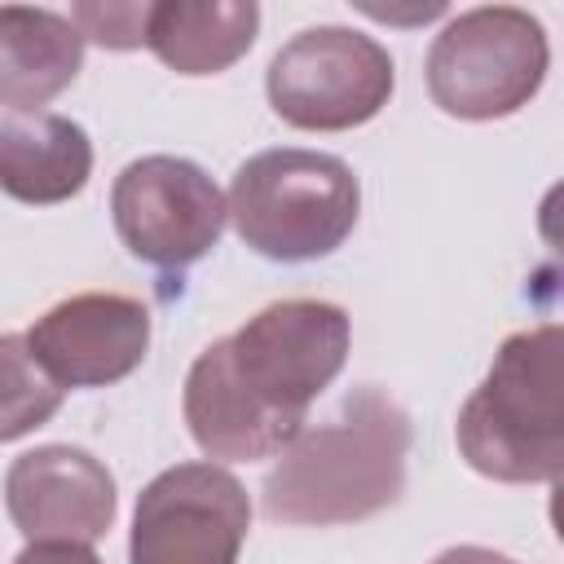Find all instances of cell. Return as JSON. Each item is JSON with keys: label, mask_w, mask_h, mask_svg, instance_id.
Segmentation results:
<instances>
[{"label": "cell", "mask_w": 564, "mask_h": 564, "mask_svg": "<svg viewBox=\"0 0 564 564\" xmlns=\"http://www.w3.org/2000/svg\"><path fill=\"white\" fill-rule=\"evenodd\" d=\"M110 216L119 242L137 260L181 273L220 242L229 203L194 159L145 154L115 176Z\"/></svg>", "instance_id": "obj_7"}, {"label": "cell", "mask_w": 564, "mask_h": 564, "mask_svg": "<svg viewBox=\"0 0 564 564\" xmlns=\"http://www.w3.org/2000/svg\"><path fill=\"white\" fill-rule=\"evenodd\" d=\"M229 216L238 238L278 264L330 256L357 225L361 185L339 154L326 150H260L229 185Z\"/></svg>", "instance_id": "obj_4"}, {"label": "cell", "mask_w": 564, "mask_h": 564, "mask_svg": "<svg viewBox=\"0 0 564 564\" xmlns=\"http://www.w3.org/2000/svg\"><path fill=\"white\" fill-rule=\"evenodd\" d=\"M410 419L379 388H352L339 414L300 432L260 485L269 520L352 524L405 494Z\"/></svg>", "instance_id": "obj_2"}, {"label": "cell", "mask_w": 564, "mask_h": 564, "mask_svg": "<svg viewBox=\"0 0 564 564\" xmlns=\"http://www.w3.org/2000/svg\"><path fill=\"white\" fill-rule=\"evenodd\" d=\"M62 392L66 388H57L26 348V335H0V445L44 427L57 414Z\"/></svg>", "instance_id": "obj_14"}, {"label": "cell", "mask_w": 564, "mask_h": 564, "mask_svg": "<svg viewBox=\"0 0 564 564\" xmlns=\"http://www.w3.org/2000/svg\"><path fill=\"white\" fill-rule=\"evenodd\" d=\"M551 44L542 22L516 4H480L441 26L427 48L432 101L471 123L507 119L529 106L546 79Z\"/></svg>", "instance_id": "obj_5"}, {"label": "cell", "mask_w": 564, "mask_h": 564, "mask_svg": "<svg viewBox=\"0 0 564 564\" xmlns=\"http://www.w3.org/2000/svg\"><path fill=\"white\" fill-rule=\"evenodd\" d=\"M251 529V498L220 463H176L159 471L132 511V564H238Z\"/></svg>", "instance_id": "obj_8"}, {"label": "cell", "mask_w": 564, "mask_h": 564, "mask_svg": "<svg viewBox=\"0 0 564 564\" xmlns=\"http://www.w3.org/2000/svg\"><path fill=\"white\" fill-rule=\"evenodd\" d=\"M93 176L88 132L48 110H4L0 115V189L31 207H53L75 198Z\"/></svg>", "instance_id": "obj_11"}, {"label": "cell", "mask_w": 564, "mask_h": 564, "mask_svg": "<svg viewBox=\"0 0 564 564\" xmlns=\"http://www.w3.org/2000/svg\"><path fill=\"white\" fill-rule=\"evenodd\" d=\"M397 88L388 48L352 26H308L291 35L264 75L269 106L304 132H348L370 123Z\"/></svg>", "instance_id": "obj_6"}, {"label": "cell", "mask_w": 564, "mask_h": 564, "mask_svg": "<svg viewBox=\"0 0 564 564\" xmlns=\"http://www.w3.org/2000/svg\"><path fill=\"white\" fill-rule=\"evenodd\" d=\"M26 348L57 388H106L145 361L150 308L132 295L84 291L53 304L26 330Z\"/></svg>", "instance_id": "obj_10"}, {"label": "cell", "mask_w": 564, "mask_h": 564, "mask_svg": "<svg viewBox=\"0 0 564 564\" xmlns=\"http://www.w3.org/2000/svg\"><path fill=\"white\" fill-rule=\"evenodd\" d=\"M352 326L330 300H278L234 335L207 344L185 375V423L207 458L256 463L282 454L322 388L348 361Z\"/></svg>", "instance_id": "obj_1"}, {"label": "cell", "mask_w": 564, "mask_h": 564, "mask_svg": "<svg viewBox=\"0 0 564 564\" xmlns=\"http://www.w3.org/2000/svg\"><path fill=\"white\" fill-rule=\"evenodd\" d=\"M145 13L150 4H75L70 22L84 40L101 44V48H141L145 44Z\"/></svg>", "instance_id": "obj_15"}, {"label": "cell", "mask_w": 564, "mask_h": 564, "mask_svg": "<svg viewBox=\"0 0 564 564\" xmlns=\"http://www.w3.org/2000/svg\"><path fill=\"white\" fill-rule=\"evenodd\" d=\"M432 564H516L511 555H498V551H489V546H449V551H441Z\"/></svg>", "instance_id": "obj_17"}, {"label": "cell", "mask_w": 564, "mask_h": 564, "mask_svg": "<svg viewBox=\"0 0 564 564\" xmlns=\"http://www.w3.org/2000/svg\"><path fill=\"white\" fill-rule=\"evenodd\" d=\"M84 35L70 18L31 4H0V106L40 110L75 84Z\"/></svg>", "instance_id": "obj_12"}, {"label": "cell", "mask_w": 564, "mask_h": 564, "mask_svg": "<svg viewBox=\"0 0 564 564\" xmlns=\"http://www.w3.org/2000/svg\"><path fill=\"white\" fill-rule=\"evenodd\" d=\"M4 507L26 542L93 546L115 524V476L79 445H35L4 471Z\"/></svg>", "instance_id": "obj_9"}, {"label": "cell", "mask_w": 564, "mask_h": 564, "mask_svg": "<svg viewBox=\"0 0 564 564\" xmlns=\"http://www.w3.org/2000/svg\"><path fill=\"white\" fill-rule=\"evenodd\" d=\"M13 564H101L88 546H70V542H26Z\"/></svg>", "instance_id": "obj_16"}, {"label": "cell", "mask_w": 564, "mask_h": 564, "mask_svg": "<svg viewBox=\"0 0 564 564\" xmlns=\"http://www.w3.org/2000/svg\"><path fill=\"white\" fill-rule=\"evenodd\" d=\"M260 31L251 0H159L145 13V48L176 75L229 70Z\"/></svg>", "instance_id": "obj_13"}, {"label": "cell", "mask_w": 564, "mask_h": 564, "mask_svg": "<svg viewBox=\"0 0 564 564\" xmlns=\"http://www.w3.org/2000/svg\"><path fill=\"white\" fill-rule=\"evenodd\" d=\"M564 335L555 322L516 330L463 401L454 436L471 471L498 485H551L564 467Z\"/></svg>", "instance_id": "obj_3"}]
</instances>
